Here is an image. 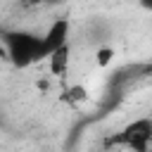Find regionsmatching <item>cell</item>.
<instances>
[{"instance_id":"obj_2","label":"cell","mask_w":152,"mask_h":152,"mask_svg":"<svg viewBox=\"0 0 152 152\" xmlns=\"http://www.w3.org/2000/svg\"><path fill=\"white\" fill-rule=\"evenodd\" d=\"M121 142L128 150H150V142H152V121L147 116L133 119L121 131Z\"/></svg>"},{"instance_id":"obj_3","label":"cell","mask_w":152,"mask_h":152,"mask_svg":"<svg viewBox=\"0 0 152 152\" xmlns=\"http://www.w3.org/2000/svg\"><path fill=\"white\" fill-rule=\"evenodd\" d=\"M69 33H71V24H69L66 19H55V21L48 26V31L40 36L43 50L50 52V50H55V48H59V45H66V43H69Z\"/></svg>"},{"instance_id":"obj_6","label":"cell","mask_w":152,"mask_h":152,"mask_svg":"<svg viewBox=\"0 0 152 152\" xmlns=\"http://www.w3.org/2000/svg\"><path fill=\"white\" fill-rule=\"evenodd\" d=\"M66 100H69L71 104H81V102H86V100H88V90H86V86H81V83L71 86V88L66 90Z\"/></svg>"},{"instance_id":"obj_7","label":"cell","mask_w":152,"mask_h":152,"mask_svg":"<svg viewBox=\"0 0 152 152\" xmlns=\"http://www.w3.org/2000/svg\"><path fill=\"white\" fill-rule=\"evenodd\" d=\"M48 0H19V5L24 7V10H38L40 5H45Z\"/></svg>"},{"instance_id":"obj_5","label":"cell","mask_w":152,"mask_h":152,"mask_svg":"<svg viewBox=\"0 0 152 152\" xmlns=\"http://www.w3.org/2000/svg\"><path fill=\"white\" fill-rule=\"evenodd\" d=\"M112 62H114V48L100 45V48L95 50V64H97V66H109Z\"/></svg>"},{"instance_id":"obj_8","label":"cell","mask_w":152,"mask_h":152,"mask_svg":"<svg viewBox=\"0 0 152 152\" xmlns=\"http://www.w3.org/2000/svg\"><path fill=\"white\" fill-rule=\"evenodd\" d=\"M128 152H150V150H128Z\"/></svg>"},{"instance_id":"obj_1","label":"cell","mask_w":152,"mask_h":152,"mask_svg":"<svg viewBox=\"0 0 152 152\" xmlns=\"http://www.w3.org/2000/svg\"><path fill=\"white\" fill-rule=\"evenodd\" d=\"M5 48H7V59H12L19 66H26V64H31V62H36L38 57L45 55L40 36H33V33H26V31L10 33L7 40H5Z\"/></svg>"},{"instance_id":"obj_4","label":"cell","mask_w":152,"mask_h":152,"mask_svg":"<svg viewBox=\"0 0 152 152\" xmlns=\"http://www.w3.org/2000/svg\"><path fill=\"white\" fill-rule=\"evenodd\" d=\"M69 64H71L69 43H66V45H59V48H55V50L48 52V69H50L52 76H66Z\"/></svg>"}]
</instances>
